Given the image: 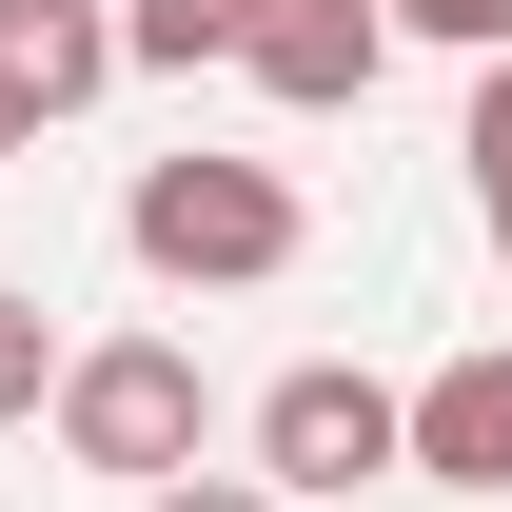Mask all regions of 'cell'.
Returning <instances> with one entry per match:
<instances>
[{"label": "cell", "mask_w": 512, "mask_h": 512, "mask_svg": "<svg viewBox=\"0 0 512 512\" xmlns=\"http://www.w3.org/2000/svg\"><path fill=\"white\" fill-rule=\"evenodd\" d=\"M119 256H138V276H178V296H256V276H296V256H316V217H296V178H276V158L178 138V158H138Z\"/></svg>", "instance_id": "6da1fadb"}, {"label": "cell", "mask_w": 512, "mask_h": 512, "mask_svg": "<svg viewBox=\"0 0 512 512\" xmlns=\"http://www.w3.org/2000/svg\"><path fill=\"white\" fill-rule=\"evenodd\" d=\"M197 434H217V375H197L178 335H79L60 355V453L79 473L158 493V473H197Z\"/></svg>", "instance_id": "7a4b0ae2"}, {"label": "cell", "mask_w": 512, "mask_h": 512, "mask_svg": "<svg viewBox=\"0 0 512 512\" xmlns=\"http://www.w3.org/2000/svg\"><path fill=\"white\" fill-rule=\"evenodd\" d=\"M256 473H276L296 512L375 493V473H414V394H394V375H355V355H296V375L256 394Z\"/></svg>", "instance_id": "3957f363"}, {"label": "cell", "mask_w": 512, "mask_h": 512, "mask_svg": "<svg viewBox=\"0 0 512 512\" xmlns=\"http://www.w3.org/2000/svg\"><path fill=\"white\" fill-rule=\"evenodd\" d=\"M394 60V0H237V79L276 119H355Z\"/></svg>", "instance_id": "277c9868"}, {"label": "cell", "mask_w": 512, "mask_h": 512, "mask_svg": "<svg viewBox=\"0 0 512 512\" xmlns=\"http://www.w3.org/2000/svg\"><path fill=\"white\" fill-rule=\"evenodd\" d=\"M414 473L473 493V512H512V335H473V355L414 375Z\"/></svg>", "instance_id": "5b68a950"}, {"label": "cell", "mask_w": 512, "mask_h": 512, "mask_svg": "<svg viewBox=\"0 0 512 512\" xmlns=\"http://www.w3.org/2000/svg\"><path fill=\"white\" fill-rule=\"evenodd\" d=\"M0 79H20L40 119H79V99L119 79V0H0Z\"/></svg>", "instance_id": "8992f818"}, {"label": "cell", "mask_w": 512, "mask_h": 512, "mask_svg": "<svg viewBox=\"0 0 512 512\" xmlns=\"http://www.w3.org/2000/svg\"><path fill=\"white\" fill-rule=\"evenodd\" d=\"M237 60V0H119V79H217Z\"/></svg>", "instance_id": "52a82bcc"}, {"label": "cell", "mask_w": 512, "mask_h": 512, "mask_svg": "<svg viewBox=\"0 0 512 512\" xmlns=\"http://www.w3.org/2000/svg\"><path fill=\"white\" fill-rule=\"evenodd\" d=\"M20 414H60V335H40V296H0V434Z\"/></svg>", "instance_id": "ba28073f"}, {"label": "cell", "mask_w": 512, "mask_h": 512, "mask_svg": "<svg viewBox=\"0 0 512 512\" xmlns=\"http://www.w3.org/2000/svg\"><path fill=\"white\" fill-rule=\"evenodd\" d=\"M394 40H453V60H512V0H394Z\"/></svg>", "instance_id": "9c48e42d"}, {"label": "cell", "mask_w": 512, "mask_h": 512, "mask_svg": "<svg viewBox=\"0 0 512 512\" xmlns=\"http://www.w3.org/2000/svg\"><path fill=\"white\" fill-rule=\"evenodd\" d=\"M453 158H473V197H512V60H473V138Z\"/></svg>", "instance_id": "30bf717a"}, {"label": "cell", "mask_w": 512, "mask_h": 512, "mask_svg": "<svg viewBox=\"0 0 512 512\" xmlns=\"http://www.w3.org/2000/svg\"><path fill=\"white\" fill-rule=\"evenodd\" d=\"M138 512H296V493H276V473H158Z\"/></svg>", "instance_id": "8fae6325"}, {"label": "cell", "mask_w": 512, "mask_h": 512, "mask_svg": "<svg viewBox=\"0 0 512 512\" xmlns=\"http://www.w3.org/2000/svg\"><path fill=\"white\" fill-rule=\"evenodd\" d=\"M20 158H40V99H20V79H0V178H20Z\"/></svg>", "instance_id": "7c38bea8"}, {"label": "cell", "mask_w": 512, "mask_h": 512, "mask_svg": "<svg viewBox=\"0 0 512 512\" xmlns=\"http://www.w3.org/2000/svg\"><path fill=\"white\" fill-rule=\"evenodd\" d=\"M473 217H493V256H512V197H473Z\"/></svg>", "instance_id": "4fadbf2b"}]
</instances>
